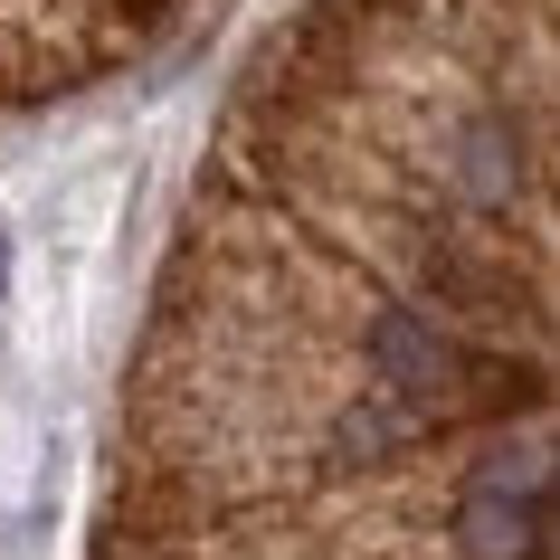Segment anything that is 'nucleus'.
I'll list each match as a JSON object with an SVG mask.
<instances>
[{"label":"nucleus","instance_id":"2","mask_svg":"<svg viewBox=\"0 0 560 560\" xmlns=\"http://www.w3.org/2000/svg\"><path fill=\"white\" fill-rule=\"evenodd\" d=\"M361 361L381 371V389H399V399H418V409H428V399H446V389L466 381V352H456L428 314H399V304L361 324Z\"/></svg>","mask_w":560,"mask_h":560},{"label":"nucleus","instance_id":"5","mask_svg":"<svg viewBox=\"0 0 560 560\" xmlns=\"http://www.w3.org/2000/svg\"><path fill=\"white\" fill-rule=\"evenodd\" d=\"M0 285H10V237H0Z\"/></svg>","mask_w":560,"mask_h":560},{"label":"nucleus","instance_id":"3","mask_svg":"<svg viewBox=\"0 0 560 560\" xmlns=\"http://www.w3.org/2000/svg\"><path fill=\"white\" fill-rule=\"evenodd\" d=\"M418 428H428L418 399H399V389H361L352 409L332 418V466H381V456H399Z\"/></svg>","mask_w":560,"mask_h":560},{"label":"nucleus","instance_id":"1","mask_svg":"<svg viewBox=\"0 0 560 560\" xmlns=\"http://www.w3.org/2000/svg\"><path fill=\"white\" fill-rule=\"evenodd\" d=\"M456 541H466V560H551V466H541V446L494 456L475 475L466 503H456Z\"/></svg>","mask_w":560,"mask_h":560},{"label":"nucleus","instance_id":"4","mask_svg":"<svg viewBox=\"0 0 560 560\" xmlns=\"http://www.w3.org/2000/svg\"><path fill=\"white\" fill-rule=\"evenodd\" d=\"M446 180L466 190V200H513V124L503 115H475L466 133H456V162H446Z\"/></svg>","mask_w":560,"mask_h":560}]
</instances>
